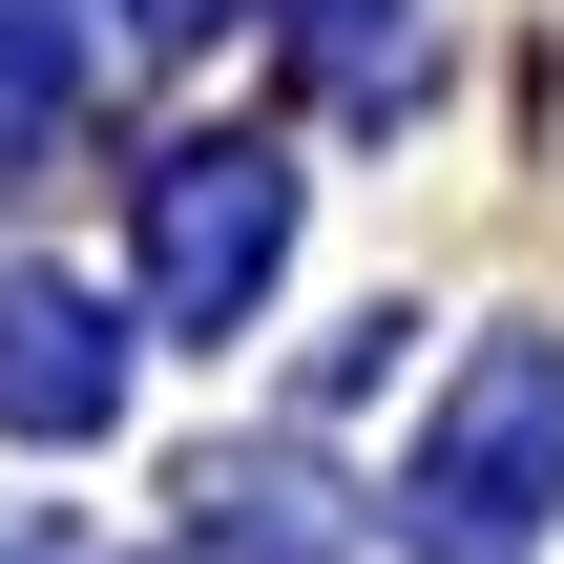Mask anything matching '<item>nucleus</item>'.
<instances>
[{
	"instance_id": "f257e3e1",
	"label": "nucleus",
	"mask_w": 564,
	"mask_h": 564,
	"mask_svg": "<svg viewBox=\"0 0 564 564\" xmlns=\"http://www.w3.org/2000/svg\"><path fill=\"white\" fill-rule=\"evenodd\" d=\"M544 502H564V335H481L460 398L419 419V460H398V544L419 564H544Z\"/></svg>"
},
{
	"instance_id": "f03ea898",
	"label": "nucleus",
	"mask_w": 564,
	"mask_h": 564,
	"mask_svg": "<svg viewBox=\"0 0 564 564\" xmlns=\"http://www.w3.org/2000/svg\"><path fill=\"white\" fill-rule=\"evenodd\" d=\"M272 272H293V167L272 147H167L147 167V293H167V335H230Z\"/></svg>"
},
{
	"instance_id": "7ed1b4c3",
	"label": "nucleus",
	"mask_w": 564,
	"mask_h": 564,
	"mask_svg": "<svg viewBox=\"0 0 564 564\" xmlns=\"http://www.w3.org/2000/svg\"><path fill=\"white\" fill-rule=\"evenodd\" d=\"M126 419V335L63 272H0V440H105Z\"/></svg>"
},
{
	"instance_id": "20e7f679",
	"label": "nucleus",
	"mask_w": 564,
	"mask_h": 564,
	"mask_svg": "<svg viewBox=\"0 0 564 564\" xmlns=\"http://www.w3.org/2000/svg\"><path fill=\"white\" fill-rule=\"evenodd\" d=\"M63 105H84V21L63 0H0V167H42Z\"/></svg>"
},
{
	"instance_id": "39448f33",
	"label": "nucleus",
	"mask_w": 564,
	"mask_h": 564,
	"mask_svg": "<svg viewBox=\"0 0 564 564\" xmlns=\"http://www.w3.org/2000/svg\"><path fill=\"white\" fill-rule=\"evenodd\" d=\"M419 84V0H335V105H398Z\"/></svg>"
},
{
	"instance_id": "423d86ee",
	"label": "nucleus",
	"mask_w": 564,
	"mask_h": 564,
	"mask_svg": "<svg viewBox=\"0 0 564 564\" xmlns=\"http://www.w3.org/2000/svg\"><path fill=\"white\" fill-rule=\"evenodd\" d=\"M126 21H147V42H230L251 0H126Z\"/></svg>"
}]
</instances>
